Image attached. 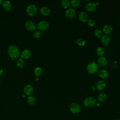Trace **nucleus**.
<instances>
[{"label": "nucleus", "instance_id": "1", "mask_svg": "<svg viewBox=\"0 0 120 120\" xmlns=\"http://www.w3.org/2000/svg\"><path fill=\"white\" fill-rule=\"evenodd\" d=\"M8 53L12 60L18 58L20 55L19 49L15 45H10L8 46Z\"/></svg>", "mask_w": 120, "mask_h": 120}, {"label": "nucleus", "instance_id": "2", "mask_svg": "<svg viewBox=\"0 0 120 120\" xmlns=\"http://www.w3.org/2000/svg\"><path fill=\"white\" fill-rule=\"evenodd\" d=\"M98 65L95 61H90L87 65V70L90 74H95L98 71Z\"/></svg>", "mask_w": 120, "mask_h": 120}, {"label": "nucleus", "instance_id": "3", "mask_svg": "<svg viewBox=\"0 0 120 120\" xmlns=\"http://www.w3.org/2000/svg\"><path fill=\"white\" fill-rule=\"evenodd\" d=\"M37 8L34 4H30L26 8V12L27 14L30 16L35 15L37 13Z\"/></svg>", "mask_w": 120, "mask_h": 120}, {"label": "nucleus", "instance_id": "4", "mask_svg": "<svg viewBox=\"0 0 120 120\" xmlns=\"http://www.w3.org/2000/svg\"><path fill=\"white\" fill-rule=\"evenodd\" d=\"M96 103L95 98L92 97H88L86 98L83 101V105L88 107H91L93 106Z\"/></svg>", "mask_w": 120, "mask_h": 120}, {"label": "nucleus", "instance_id": "5", "mask_svg": "<svg viewBox=\"0 0 120 120\" xmlns=\"http://www.w3.org/2000/svg\"><path fill=\"white\" fill-rule=\"evenodd\" d=\"M49 26V23L46 20H42L40 21L37 25V28L39 30L45 31L48 28Z\"/></svg>", "mask_w": 120, "mask_h": 120}, {"label": "nucleus", "instance_id": "6", "mask_svg": "<svg viewBox=\"0 0 120 120\" xmlns=\"http://www.w3.org/2000/svg\"><path fill=\"white\" fill-rule=\"evenodd\" d=\"M69 109L71 112L74 114H77L81 111V107L76 103H72L70 104Z\"/></svg>", "mask_w": 120, "mask_h": 120}, {"label": "nucleus", "instance_id": "7", "mask_svg": "<svg viewBox=\"0 0 120 120\" xmlns=\"http://www.w3.org/2000/svg\"><path fill=\"white\" fill-rule=\"evenodd\" d=\"M75 15V11L72 8H68L65 12V16L68 19H72Z\"/></svg>", "mask_w": 120, "mask_h": 120}, {"label": "nucleus", "instance_id": "8", "mask_svg": "<svg viewBox=\"0 0 120 120\" xmlns=\"http://www.w3.org/2000/svg\"><path fill=\"white\" fill-rule=\"evenodd\" d=\"M25 27L27 30L30 31H32L36 30V25L33 21L29 20L25 22Z\"/></svg>", "mask_w": 120, "mask_h": 120}, {"label": "nucleus", "instance_id": "9", "mask_svg": "<svg viewBox=\"0 0 120 120\" xmlns=\"http://www.w3.org/2000/svg\"><path fill=\"white\" fill-rule=\"evenodd\" d=\"M32 52L29 49H24L21 53L20 56L21 58L23 60H27L30 58L31 56Z\"/></svg>", "mask_w": 120, "mask_h": 120}, {"label": "nucleus", "instance_id": "10", "mask_svg": "<svg viewBox=\"0 0 120 120\" xmlns=\"http://www.w3.org/2000/svg\"><path fill=\"white\" fill-rule=\"evenodd\" d=\"M23 91L26 95L30 96L34 91V89L32 85L30 84H26L23 88Z\"/></svg>", "mask_w": 120, "mask_h": 120}, {"label": "nucleus", "instance_id": "11", "mask_svg": "<svg viewBox=\"0 0 120 120\" xmlns=\"http://www.w3.org/2000/svg\"><path fill=\"white\" fill-rule=\"evenodd\" d=\"M78 17L79 20L83 22H86L88 20V15L85 11L81 12L79 14Z\"/></svg>", "mask_w": 120, "mask_h": 120}, {"label": "nucleus", "instance_id": "12", "mask_svg": "<svg viewBox=\"0 0 120 120\" xmlns=\"http://www.w3.org/2000/svg\"><path fill=\"white\" fill-rule=\"evenodd\" d=\"M2 8L6 11H9L11 10L12 7L11 2L9 0H5L2 2Z\"/></svg>", "mask_w": 120, "mask_h": 120}, {"label": "nucleus", "instance_id": "13", "mask_svg": "<svg viewBox=\"0 0 120 120\" xmlns=\"http://www.w3.org/2000/svg\"><path fill=\"white\" fill-rule=\"evenodd\" d=\"M106 86V82L103 80H99L96 84V88L98 90H102Z\"/></svg>", "mask_w": 120, "mask_h": 120}, {"label": "nucleus", "instance_id": "14", "mask_svg": "<svg viewBox=\"0 0 120 120\" xmlns=\"http://www.w3.org/2000/svg\"><path fill=\"white\" fill-rule=\"evenodd\" d=\"M97 5L94 2H88L85 5L86 9L89 12H93L96 8Z\"/></svg>", "mask_w": 120, "mask_h": 120}, {"label": "nucleus", "instance_id": "15", "mask_svg": "<svg viewBox=\"0 0 120 120\" xmlns=\"http://www.w3.org/2000/svg\"><path fill=\"white\" fill-rule=\"evenodd\" d=\"M98 65L101 67H105L107 64V60L104 56L99 57L98 60Z\"/></svg>", "mask_w": 120, "mask_h": 120}, {"label": "nucleus", "instance_id": "16", "mask_svg": "<svg viewBox=\"0 0 120 120\" xmlns=\"http://www.w3.org/2000/svg\"><path fill=\"white\" fill-rule=\"evenodd\" d=\"M108 75V72L105 69H102L98 71V75L102 79H105L107 78Z\"/></svg>", "mask_w": 120, "mask_h": 120}, {"label": "nucleus", "instance_id": "17", "mask_svg": "<svg viewBox=\"0 0 120 120\" xmlns=\"http://www.w3.org/2000/svg\"><path fill=\"white\" fill-rule=\"evenodd\" d=\"M101 41L102 43L105 45H108L111 42V38L107 35H103L101 37Z\"/></svg>", "mask_w": 120, "mask_h": 120}, {"label": "nucleus", "instance_id": "18", "mask_svg": "<svg viewBox=\"0 0 120 120\" xmlns=\"http://www.w3.org/2000/svg\"><path fill=\"white\" fill-rule=\"evenodd\" d=\"M112 27L110 24H106L103 26V32L105 34V35L109 34L112 30Z\"/></svg>", "mask_w": 120, "mask_h": 120}, {"label": "nucleus", "instance_id": "19", "mask_svg": "<svg viewBox=\"0 0 120 120\" xmlns=\"http://www.w3.org/2000/svg\"><path fill=\"white\" fill-rule=\"evenodd\" d=\"M40 12L42 15H47L50 14L51 10L48 7L46 6H43L40 9Z\"/></svg>", "mask_w": 120, "mask_h": 120}, {"label": "nucleus", "instance_id": "20", "mask_svg": "<svg viewBox=\"0 0 120 120\" xmlns=\"http://www.w3.org/2000/svg\"><path fill=\"white\" fill-rule=\"evenodd\" d=\"M16 65L19 68H23L25 66V62L22 58L18 59L16 61Z\"/></svg>", "mask_w": 120, "mask_h": 120}, {"label": "nucleus", "instance_id": "21", "mask_svg": "<svg viewBox=\"0 0 120 120\" xmlns=\"http://www.w3.org/2000/svg\"><path fill=\"white\" fill-rule=\"evenodd\" d=\"M105 51L104 49L101 46L98 47L96 50V53L97 55L100 57L103 56V55L105 54Z\"/></svg>", "mask_w": 120, "mask_h": 120}, {"label": "nucleus", "instance_id": "22", "mask_svg": "<svg viewBox=\"0 0 120 120\" xmlns=\"http://www.w3.org/2000/svg\"><path fill=\"white\" fill-rule=\"evenodd\" d=\"M107 98V95L105 93H101L99 94L98 97V99L100 102H103L106 100Z\"/></svg>", "mask_w": 120, "mask_h": 120}, {"label": "nucleus", "instance_id": "23", "mask_svg": "<svg viewBox=\"0 0 120 120\" xmlns=\"http://www.w3.org/2000/svg\"><path fill=\"white\" fill-rule=\"evenodd\" d=\"M27 100L28 103L30 105H34L36 103V99L35 98L31 96H29L27 98Z\"/></svg>", "mask_w": 120, "mask_h": 120}, {"label": "nucleus", "instance_id": "24", "mask_svg": "<svg viewBox=\"0 0 120 120\" xmlns=\"http://www.w3.org/2000/svg\"><path fill=\"white\" fill-rule=\"evenodd\" d=\"M61 5L64 8H68L70 5V2L68 0H62L61 1Z\"/></svg>", "mask_w": 120, "mask_h": 120}, {"label": "nucleus", "instance_id": "25", "mask_svg": "<svg viewBox=\"0 0 120 120\" xmlns=\"http://www.w3.org/2000/svg\"><path fill=\"white\" fill-rule=\"evenodd\" d=\"M94 35L97 38H101L103 35V31L99 29H96L94 32Z\"/></svg>", "mask_w": 120, "mask_h": 120}, {"label": "nucleus", "instance_id": "26", "mask_svg": "<svg viewBox=\"0 0 120 120\" xmlns=\"http://www.w3.org/2000/svg\"><path fill=\"white\" fill-rule=\"evenodd\" d=\"M80 4V0H72L70 2V5L73 8L77 7Z\"/></svg>", "mask_w": 120, "mask_h": 120}, {"label": "nucleus", "instance_id": "27", "mask_svg": "<svg viewBox=\"0 0 120 120\" xmlns=\"http://www.w3.org/2000/svg\"><path fill=\"white\" fill-rule=\"evenodd\" d=\"M42 72V69L39 67H36L34 69V74L37 76L40 75L41 74Z\"/></svg>", "mask_w": 120, "mask_h": 120}, {"label": "nucleus", "instance_id": "28", "mask_svg": "<svg viewBox=\"0 0 120 120\" xmlns=\"http://www.w3.org/2000/svg\"><path fill=\"white\" fill-rule=\"evenodd\" d=\"M76 42L80 46H83L86 44V41L82 38H78L76 41Z\"/></svg>", "mask_w": 120, "mask_h": 120}, {"label": "nucleus", "instance_id": "29", "mask_svg": "<svg viewBox=\"0 0 120 120\" xmlns=\"http://www.w3.org/2000/svg\"><path fill=\"white\" fill-rule=\"evenodd\" d=\"M41 35V31H40V30H36V31L34 32V33H33V37H34L35 38H39L40 37Z\"/></svg>", "mask_w": 120, "mask_h": 120}, {"label": "nucleus", "instance_id": "30", "mask_svg": "<svg viewBox=\"0 0 120 120\" xmlns=\"http://www.w3.org/2000/svg\"><path fill=\"white\" fill-rule=\"evenodd\" d=\"M87 22H88V24L90 26H94L95 23V21L92 19H90L89 20H88Z\"/></svg>", "mask_w": 120, "mask_h": 120}, {"label": "nucleus", "instance_id": "31", "mask_svg": "<svg viewBox=\"0 0 120 120\" xmlns=\"http://www.w3.org/2000/svg\"><path fill=\"white\" fill-rule=\"evenodd\" d=\"M3 73V71L2 69H0V75H1V74Z\"/></svg>", "mask_w": 120, "mask_h": 120}, {"label": "nucleus", "instance_id": "32", "mask_svg": "<svg viewBox=\"0 0 120 120\" xmlns=\"http://www.w3.org/2000/svg\"><path fill=\"white\" fill-rule=\"evenodd\" d=\"M91 88H92L93 90H95V89H96V87H95V86H92Z\"/></svg>", "mask_w": 120, "mask_h": 120}, {"label": "nucleus", "instance_id": "33", "mask_svg": "<svg viewBox=\"0 0 120 120\" xmlns=\"http://www.w3.org/2000/svg\"><path fill=\"white\" fill-rule=\"evenodd\" d=\"M96 105H97L98 106H99V105H100V103H98V102L96 103Z\"/></svg>", "mask_w": 120, "mask_h": 120}, {"label": "nucleus", "instance_id": "34", "mask_svg": "<svg viewBox=\"0 0 120 120\" xmlns=\"http://www.w3.org/2000/svg\"><path fill=\"white\" fill-rule=\"evenodd\" d=\"M39 80V78H38V77H36V78H35V81H38Z\"/></svg>", "mask_w": 120, "mask_h": 120}, {"label": "nucleus", "instance_id": "35", "mask_svg": "<svg viewBox=\"0 0 120 120\" xmlns=\"http://www.w3.org/2000/svg\"><path fill=\"white\" fill-rule=\"evenodd\" d=\"M2 1L1 0H0V5H1V4H2Z\"/></svg>", "mask_w": 120, "mask_h": 120}, {"label": "nucleus", "instance_id": "36", "mask_svg": "<svg viewBox=\"0 0 120 120\" xmlns=\"http://www.w3.org/2000/svg\"><path fill=\"white\" fill-rule=\"evenodd\" d=\"M95 4H96V5H98V4H99V3H98V2H96V3H95Z\"/></svg>", "mask_w": 120, "mask_h": 120}, {"label": "nucleus", "instance_id": "37", "mask_svg": "<svg viewBox=\"0 0 120 120\" xmlns=\"http://www.w3.org/2000/svg\"></svg>", "mask_w": 120, "mask_h": 120}]
</instances>
